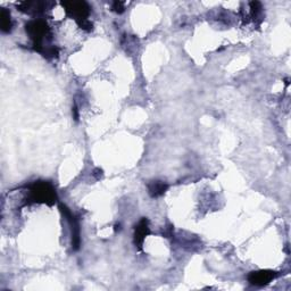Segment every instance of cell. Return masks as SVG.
<instances>
[{
    "label": "cell",
    "mask_w": 291,
    "mask_h": 291,
    "mask_svg": "<svg viewBox=\"0 0 291 291\" xmlns=\"http://www.w3.org/2000/svg\"><path fill=\"white\" fill-rule=\"evenodd\" d=\"M149 221L147 218H142L141 221L138 223V225L135 226V231H134V242L140 249L143 245L144 238L149 235Z\"/></svg>",
    "instance_id": "cell-6"
},
{
    "label": "cell",
    "mask_w": 291,
    "mask_h": 291,
    "mask_svg": "<svg viewBox=\"0 0 291 291\" xmlns=\"http://www.w3.org/2000/svg\"><path fill=\"white\" fill-rule=\"evenodd\" d=\"M167 184L162 181H153L148 184V192L152 197H159L165 193L167 190Z\"/></svg>",
    "instance_id": "cell-8"
},
{
    "label": "cell",
    "mask_w": 291,
    "mask_h": 291,
    "mask_svg": "<svg viewBox=\"0 0 291 291\" xmlns=\"http://www.w3.org/2000/svg\"><path fill=\"white\" fill-rule=\"evenodd\" d=\"M61 210L63 212V214H64L67 220H69L70 224L72 226V247L74 250H77L80 248V244H81L79 221H77V218L72 214L71 211L66 206L61 205Z\"/></svg>",
    "instance_id": "cell-4"
},
{
    "label": "cell",
    "mask_w": 291,
    "mask_h": 291,
    "mask_svg": "<svg viewBox=\"0 0 291 291\" xmlns=\"http://www.w3.org/2000/svg\"><path fill=\"white\" fill-rule=\"evenodd\" d=\"M25 30L33 41L35 49L42 54L46 49L45 46H43L45 40L47 41L51 39L50 28L48 26V24L42 19H35V21H31L26 24Z\"/></svg>",
    "instance_id": "cell-1"
},
{
    "label": "cell",
    "mask_w": 291,
    "mask_h": 291,
    "mask_svg": "<svg viewBox=\"0 0 291 291\" xmlns=\"http://www.w3.org/2000/svg\"><path fill=\"white\" fill-rule=\"evenodd\" d=\"M113 11L116 13H123L124 12V3L122 2H115L113 4Z\"/></svg>",
    "instance_id": "cell-10"
},
{
    "label": "cell",
    "mask_w": 291,
    "mask_h": 291,
    "mask_svg": "<svg viewBox=\"0 0 291 291\" xmlns=\"http://www.w3.org/2000/svg\"><path fill=\"white\" fill-rule=\"evenodd\" d=\"M0 26H2V30L6 33L11 31L12 28L11 13L5 8H3L2 12H0Z\"/></svg>",
    "instance_id": "cell-9"
},
{
    "label": "cell",
    "mask_w": 291,
    "mask_h": 291,
    "mask_svg": "<svg viewBox=\"0 0 291 291\" xmlns=\"http://www.w3.org/2000/svg\"><path fill=\"white\" fill-rule=\"evenodd\" d=\"M17 7L19 8V11L25 12V13H39L42 12L43 9L47 8V4L46 3H37V2H24L17 5Z\"/></svg>",
    "instance_id": "cell-7"
},
{
    "label": "cell",
    "mask_w": 291,
    "mask_h": 291,
    "mask_svg": "<svg viewBox=\"0 0 291 291\" xmlns=\"http://www.w3.org/2000/svg\"><path fill=\"white\" fill-rule=\"evenodd\" d=\"M63 7L65 8L67 15H70L77 22H84L88 19L90 14V7L84 2H65L62 3Z\"/></svg>",
    "instance_id": "cell-3"
},
{
    "label": "cell",
    "mask_w": 291,
    "mask_h": 291,
    "mask_svg": "<svg viewBox=\"0 0 291 291\" xmlns=\"http://www.w3.org/2000/svg\"><path fill=\"white\" fill-rule=\"evenodd\" d=\"M28 200L37 203H46L52 206L57 200L55 188L49 182L39 181L33 183L28 190Z\"/></svg>",
    "instance_id": "cell-2"
},
{
    "label": "cell",
    "mask_w": 291,
    "mask_h": 291,
    "mask_svg": "<svg viewBox=\"0 0 291 291\" xmlns=\"http://www.w3.org/2000/svg\"><path fill=\"white\" fill-rule=\"evenodd\" d=\"M276 273L270 270H261L256 271V272H251L248 275V281L251 284L255 285H265L269 284L271 281L274 280Z\"/></svg>",
    "instance_id": "cell-5"
}]
</instances>
